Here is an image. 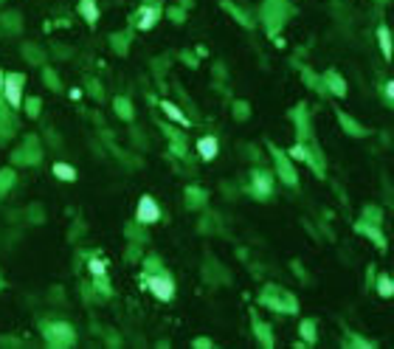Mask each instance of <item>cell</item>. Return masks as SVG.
<instances>
[{"mask_svg":"<svg viewBox=\"0 0 394 349\" xmlns=\"http://www.w3.org/2000/svg\"><path fill=\"white\" fill-rule=\"evenodd\" d=\"M135 220H138V222H147V225H149V222H158V220H160V208H158V203H155L149 195H144V197L138 200V212H135Z\"/></svg>","mask_w":394,"mask_h":349,"instance_id":"3","label":"cell"},{"mask_svg":"<svg viewBox=\"0 0 394 349\" xmlns=\"http://www.w3.org/2000/svg\"><path fill=\"white\" fill-rule=\"evenodd\" d=\"M53 174H57L59 180H76V169L70 164H57L53 166Z\"/></svg>","mask_w":394,"mask_h":349,"instance_id":"12","label":"cell"},{"mask_svg":"<svg viewBox=\"0 0 394 349\" xmlns=\"http://www.w3.org/2000/svg\"><path fill=\"white\" fill-rule=\"evenodd\" d=\"M155 17H158V9H149L147 11V6H144V14H141V31H147V28H152V23H155Z\"/></svg>","mask_w":394,"mask_h":349,"instance_id":"14","label":"cell"},{"mask_svg":"<svg viewBox=\"0 0 394 349\" xmlns=\"http://www.w3.org/2000/svg\"><path fill=\"white\" fill-rule=\"evenodd\" d=\"M0 85H3V76H0Z\"/></svg>","mask_w":394,"mask_h":349,"instance_id":"23","label":"cell"},{"mask_svg":"<svg viewBox=\"0 0 394 349\" xmlns=\"http://www.w3.org/2000/svg\"><path fill=\"white\" fill-rule=\"evenodd\" d=\"M301 338H307V344H315V321L301 324Z\"/></svg>","mask_w":394,"mask_h":349,"instance_id":"17","label":"cell"},{"mask_svg":"<svg viewBox=\"0 0 394 349\" xmlns=\"http://www.w3.org/2000/svg\"><path fill=\"white\" fill-rule=\"evenodd\" d=\"M254 333H256V338H262V344H265V346H273V338H271V333H267V327L256 316H254Z\"/></svg>","mask_w":394,"mask_h":349,"instance_id":"10","label":"cell"},{"mask_svg":"<svg viewBox=\"0 0 394 349\" xmlns=\"http://www.w3.org/2000/svg\"><path fill=\"white\" fill-rule=\"evenodd\" d=\"M378 293H380L383 299H389L391 293H394V285H391L389 276H380V282H378Z\"/></svg>","mask_w":394,"mask_h":349,"instance_id":"15","label":"cell"},{"mask_svg":"<svg viewBox=\"0 0 394 349\" xmlns=\"http://www.w3.org/2000/svg\"><path fill=\"white\" fill-rule=\"evenodd\" d=\"M26 110H28V116H37V113H40V101H37V99H31Z\"/></svg>","mask_w":394,"mask_h":349,"instance_id":"21","label":"cell"},{"mask_svg":"<svg viewBox=\"0 0 394 349\" xmlns=\"http://www.w3.org/2000/svg\"><path fill=\"white\" fill-rule=\"evenodd\" d=\"M79 11H82V17H85L91 26H96V20H99V9H96V0H79Z\"/></svg>","mask_w":394,"mask_h":349,"instance_id":"8","label":"cell"},{"mask_svg":"<svg viewBox=\"0 0 394 349\" xmlns=\"http://www.w3.org/2000/svg\"><path fill=\"white\" fill-rule=\"evenodd\" d=\"M6 96H9V101H11V107H20V88H23V76L20 74H9L6 76Z\"/></svg>","mask_w":394,"mask_h":349,"instance_id":"4","label":"cell"},{"mask_svg":"<svg viewBox=\"0 0 394 349\" xmlns=\"http://www.w3.org/2000/svg\"><path fill=\"white\" fill-rule=\"evenodd\" d=\"M378 40H380V48H383V57L391 59V40H389V28L386 26L378 28Z\"/></svg>","mask_w":394,"mask_h":349,"instance_id":"11","label":"cell"},{"mask_svg":"<svg viewBox=\"0 0 394 349\" xmlns=\"http://www.w3.org/2000/svg\"><path fill=\"white\" fill-rule=\"evenodd\" d=\"M116 113H118V116H124V121H130V118H133V107H130V101L127 99H118L116 101Z\"/></svg>","mask_w":394,"mask_h":349,"instance_id":"16","label":"cell"},{"mask_svg":"<svg viewBox=\"0 0 394 349\" xmlns=\"http://www.w3.org/2000/svg\"><path fill=\"white\" fill-rule=\"evenodd\" d=\"M357 231H363V234H366V237L378 239V245H380V248H386V239L380 237V231H378V228H374V225H366V222H357Z\"/></svg>","mask_w":394,"mask_h":349,"instance_id":"13","label":"cell"},{"mask_svg":"<svg viewBox=\"0 0 394 349\" xmlns=\"http://www.w3.org/2000/svg\"><path fill=\"white\" fill-rule=\"evenodd\" d=\"M338 116H341V121H344V130H352L355 135H363V130H361V127H355V124H352V118H346L344 113H338Z\"/></svg>","mask_w":394,"mask_h":349,"instance_id":"19","label":"cell"},{"mask_svg":"<svg viewBox=\"0 0 394 349\" xmlns=\"http://www.w3.org/2000/svg\"><path fill=\"white\" fill-rule=\"evenodd\" d=\"M217 138H214V135H203L200 138V141H197V152H200V158L203 161H211L214 158V155H217Z\"/></svg>","mask_w":394,"mask_h":349,"instance_id":"6","label":"cell"},{"mask_svg":"<svg viewBox=\"0 0 394 349\" xmlns=\"http://www.w3.org/2000/svg\"><path fill=\"white\" fill-rule=\"evenodd\" d=\"M254 186H256V195L259 197L271 195V178H267V172H254Z\"/></svg>","mask_w":394,"mask_h":349,"instance_id":"9","label":"cell"},{"mask_svg":"<svg viewBox=\"0 0 394 349\" xmlns=\"http://www.w3.org/2000/svg\"><path fill=\"white\" fill-rule=\"evenodd\" d=\"M147 285H149V290H152L155 296L160 299V302H172V296H175V282H172L166 273H160V276H149Z\"/></svg>","mask_w":394,"mask_h":349,"instance_id":"1","label":"cell"},{"mask_svg":"<svg viewBox=\"0 0 394 349\" xmlns=\"http://www.w3.org/2000/svg\"><path fill=\"white\" fill-rule=\"evenodd\" d=\"M45 338L48 344H57V346H70L74 344V329L68 324H57V327H43Z\"/></svg>","mask_w":394,"mask_h":349,"instance_id":"2","label":"cell"},{"mask_svg":"<svg viewBox=\"0 0 394 349\" xmlns=\"http://www.w3.org/2000/svg\"><path fill=\"white\" fill-rule=\"evenodd\" d=\"M160 107H164V113L169 118H175L177 124H181V127H189V118H186V113L181 110V107H175L172 104V101H160Z\"/></svg>","mask_w":394,"mask_h":349,"instance_id":"7","label":"cell"},{"mask_svg":"<svg viewBox=\"0 0 394 349\" xmlns=\"http://www.w3.org/2000/svg\"><path fill=\"white\" fill-rule=\"evenodd\" d=\"M271 152L276 155L279 174H282V178H284V183H288V186H296V172H293V166H290V161L284 158V155H279V149H276V147H271Z\"/></svg>","mask_w":394,"mask_h":349,"instance_id":"5","label":"cell"},{"mask_svg":"<svg viewBox=\"0 0 394 349\" xmlns=\"http://www.w3.org/2000/svg\"><path fill=\"white\" fill-rule=\"evenodd\" d=\"M192 346H197V349H208V346H214L208 338H197V341H192Z\"/></svg>","mask_w":394,"mask_h":349,"instance_id":"22","label":"cell"},{"mask_svg":"<svg viewBox=\"0 0 394 349\" xmlns=\"http://www.w3.org/2000/svg\"><path fill=\"white\" fill-rule=\"evenodd\" d=\"M327 82L332 85V90H335L338 96H344V82H341V76H338L335 71H330V74H327Z\"/></svg>","mask_w":394,"mask_h":349,"instance_id":"18","label":"cell"},{"mask_svg":"<svg viewBox=\"0 0 394 349\" xmlns=\"http://www.w3.org/2000/svg\"><path fill=\"white\" fill-rule=\"evenodd\" d=\"M91 273H93V276L104 273V262H99V259H91Z\"/></svg>","mask_w":394,"mask_h":349,"instance_id":"20","label":"cell"}]
</instances>
